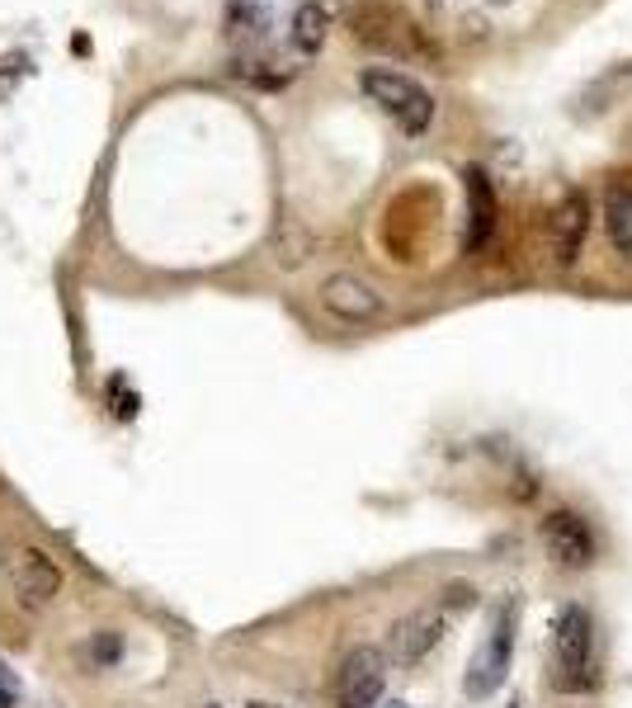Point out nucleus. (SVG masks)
<instances>
[{
	"mask_svg": "<svg viewBox=\"0 0 632 708\" xmlns=\"http://www.w3.org/2000/svg\"><path fill=\"white\" fill-rule=\"evenodd\" d=\"M222 29H227V39H232V43H265L270 10L255 6V0H232V6H227Z\"/></svg>",
	"mask_w": 632,
	"mask_h": 708,
	"instance_id": "ddd939ff",
	"label": "nucleus"
},
{
	"mask_svg": "<svg viewBox=\"0 0 632 708\" xmlns=\"http://www.w3.org/2000/svg\"><path fill=\"white\" fill-rule=\"evenodd\" d=\"M208 708H218V704H208Z\"/></svg>",
	"mask_w": 632,
	"mask_h": 708,
	"instance_id": "412c9836",
	"label": "nucleus"
},
{
	"mask_svg": "<svg viewBox=\"0 0 632 708\" xmlns=\"http://www.w3.org/2000/svg\"><path fill=\"white\" fill-rule=\"evenodd\" d=\"M245 708H278V704H265V699H255V704H245Z\"/></svg>",
	"mask_w": 632,
	"mask_h": 708,
	"instance_id": "aec40b11",
	"label": "nucleus"
},
{
	"mask_svg": "<svg viewBox=\"0 0 632 708\" xmlns=\"http://www.w3.org/2000/svg\"><path fill=\"white\" fill-rule=\"evenodd\" d=\"M33 71V62H29V52H6L0 58V100H10L14 91H20V81Z\"/></svg>",
	"mask_w": 632,
	"mask_h": 708,
	"instance_id": "dca6fc26",
	"label": "nucleus"
},
{
	"mask_svg": "<svg viewBox=\"0 0 632 708\" xmlns=\"http://www.w3.org/2000/svg\"><path fill=\"white\" fill-rule=\"evenodd\" d=\"M359 91L373 104H382V110L401 123V133L420 137V133L430 128L434 100H430V91L420 81L401 76V71H388V66H373V71H364V76H359Z\"/></svg>",
	"mask_w": 632,
	"mask_h": 708,
	"instance_id": "7ed1b4c3",
	"label": "nucleus"
},
{
	"mask_svg": "<svg viewBox=\"0 0 632 708\" xmlns=\"http://www.w3.org/2000/svg\"><path fill=\"white\" fill-rule=\"evenodd\" d=\"M463 185H467V251H482L491 241V227H496V189L477 166L463 170Z\"/></svg>",
	"mask_w": 632,
	"mask_h": 708,
	"instance_id": "9b49d317",
	"label": "nucleus"
},
{
	"mask_svg": "<svg viewBox=\"0 0 632 708\" xmlns=\"http://www.w3.org/2000/svg\"><path fill=\"white\" fill-rule=\"evenodd\" d=\"M326 29H330L326 6H316V0H303V6H297V14H293V48L307 52V58H312V52H322Z\"/></svg>",
	"mask_w": 632,
	"mask_h": 708,
	"instance_id": "4468645a",
	"label": "nucleus"
},
{
	"mask_svg": "<svg viewBox=\"0 0 632 708\" xmlns=\"http://www.w3.org/2000/svg\"><path fill=\"white\" fill-rule=\"evenodd\" d=\"M322 308L336 312L340 322H373L382 312V298L373 293V283H364L355 274H330L322 283Z\"/></svg>",
	"mask_w": 632,
	"mask_h": 708,
	"instance_id": "1a4fd4ad",
	"label": "nucleus"
},
{
	"mask_svg": "<svg viewBox=\"0 0 632 708\" xmlns=\"http://www.w3.org/2000/svg\"><path fill=\"white\" fill-rule=\"evenodd\" d=\"M14 695H20V685H14V680L6 676V670H0V708H10V704H14Z\"/></svg>",
	"mask_w": 632,
	"mask_h": 708,
	"instance_id": "6ab92c4d",
	"label": "nucleus"
},
{
	"mask_svg": "<svg viewBox=\"0 0 632 708\" xmlns=\"http://www.w3.org/2000/svg\"><path fill=\"white\" fill-rule=\"evenodd\" d=\"M349 33H355V43L382 52V58H401V62H434L439 48L425 29L401 6H388V0H359V6H349Z\"/></svg>",
	"mask_w": 632,
	"mask_h": 708,
	"instance_id": "f257e3e1",
	"label": "nucleus"
},
{
	"mask_svg": "<svg viewBox=\"0 0 632 708\" xmlns=\"http://www.w3.org/2000/svg\"><path fill=\"white\" fill-rule=\"evenodd\" d=\"M586 232H590V204L581 194H567L552 212V256L561 270L576 264V256H581V246H586Z\"/></svg>",
	"mask_w": 632,
	"mask_h": 708,
	"instance_id": "9d476101",
	"label": "nucleus"
},
{
	"mask_svg": "<svg viewBox=\"0 0 632 708\" xmlns=\"http://www.w3.org/2000/svg\"><path fill=\"white\" fill-rule=\"evenodd\" d=\"M388 680V652L378 647H355L345 652L336 670V708H373Z\"/></svg>",
	"mask_w": 632,
	"mask_h": 708,
	"instance_id": "39448f33",
	"label": "nucleus"
},
{
	"mask_svg": "<svg viewBox=\"0 0 632 708\" xmlns=\"http://www.w3.org/2000/svg\"><path fill=\"white\" fill-rule=\"evenodd\" d=\"M594 652V624L581 605H561L552 624V689L557 695H586L594 685L590 670Z\"/></svg>",
	"mask_w": 632,
	"mask_h": 708,
	"instance_id": "f03ea898",
	"label": "nucleus"
},
{
	"mask_svg": "<svg viewBox=\"0 0 632 708\" xmlns=\"http://www.w3.org/2000/svg\"><path fill=\"white\" fill-rule=\"evenodd\" d=\"M439 637H444V614L439 610H415L407 618H397L392 633H388V662L411 670L439 647Z\"/></svg>",
	"mask_w": 632,
	"mask_h": 708,
	"instance_id": "423d86ee",
	"label": "nucleus"
},
{
	"mask_svg": "<svg viewBox=\"0 0 632 708\" xmlns=\"http://www.w3.org/2000/svg\"><path fill=\"white\" fill-rule=\"evenodd\" d=\"M510 647H515V610L505 605L496 614V624H491L486 643L472 652V662H467V676H463L467 699H491L505 685V676H510Z\"/></svg>",
	"mask_w": 632,
	"mask_h": 708,
	"instance_id": "20e7f679",
	"label": "nucleus"
},
{
	"mask_svg": "<svg viewBox=\"0 0 632 708\" xmlns=\"http://www.w3.org/2000/svg\"><path fill=\"white\" fill-rule=\"evenodd\" d=\"M623 81H632V71H628V66H619V71H609V76H600V81H594L581 100H576V118H586V114H590V118H594V114H604L609 104L619 100Z\"/></svg>",
	"mask_w": 632,
	"mask_h": 708,
	"instance_id": "2eb2a0df",
	"label": "nucleus"
},
{
	"mask_svg": "<svg viewBox=\"0 0 632 708\" xmlns=\"http://www.w3.org/2000/svg\"><path fill=\"white\" fill-rule=\"evenodd\" d=\"M109 406H114L118 420H133V416H137V393L128 387V378H123V374L109 378Z\"/></svg>",
	"mask_w": 632,
	"mask_h": 708,
	"instance_id": "f3484780",
	"label": "nucleus"
},
{
	"mask_svg": "<svg viewBox=\"0 0 632 708\" xmlns=\"http://www.w3.org/2000/svg\"><path fill=\"white\" fill-rule=\"evenodd\" d=\"M91 662H95V666H114V662H118V637H114V633H99V637H95Z\"/></svg>",
	"mask_w": 632,
	"mask_h": 708,
	"instance_id": "a211bd4d",
	"label": "nucleus"
},
{
	"mask_svg": "<svg viewBox=\"0 0 632 708\" xmlns=\"http://www.w3.org/2000/svg\"><path fill=\"white\" fill-rule=\"evenodd\" d=\"M6 576L29 605H48V600H57V591H62V566L48 553H39V548H14L6 562Z\"/></svg>",
	"mask_w": 632,
	"mask_h": 708,
	"instance_id": "0eeeda50",
	"label": "nucleus"
},
{
	"mask_svg": "<svg viewBox=\"0 0 632 708\" xmlns=\"http://www.w3.org/2000/svg\"><path fill=\"white\" fill-rule=\"evenodd\" d=\"M515 708H519V704H515Z\"/></svg>",
	"mask_w": 632,
	"mask_h": 708,
	"instance_id": "4be33fe9",
	"label": "nucleus"
},
{
	"mask_svg": "<svg viewBox=\"0 0 632 708\" xmlns=\"http://www.w3.org/2000/svg\"><path fill=\"white\" fill-rule=\"evenodd\" d=\"M543 548L557 566H590L594 558V539H590V524L576 516V510H552L543 520Z\"/></svg>",
	"mask_w": 632,
	"mask_h": 708,
	"instance_id": "6e6552de",
	"label": "nucleus"
},
{
	"mask_svg": "<svg viewBox=\"0 0 632 708\" xmlns=\"http://www.w3.org/2000/svg\"><path fill=\"white\" fill-rule=\"evenodd\" d=\"M604 227H609V241L613 251L632 260V185H609V199H604Z\"/></svg>",
	"mask_w": 632,
	"mask_h": 708,
	"instance_id": "f8f14e48",
	"label": "nucleus"
}]
</instances>
